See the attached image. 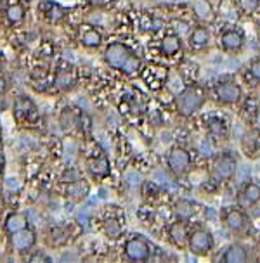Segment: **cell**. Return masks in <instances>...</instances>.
Here are the masks:
<instances>
[{
    "mask_svg": "<svg viewBox=\"0 0 260 263\" xmlns=\"http://www.w3.org/2000/svg\"><path fill=\"white\" fill-rule=\"evenodd\" d=\"M125 254L128 260L134 261H144L149 258V246L142 237H132L125 244Z\"/></svg>",
    "mask_w": 260,
    "mask_h": 263,
    "instance_id": "obj_6",
    "label": "cell"
},
{
    "mask_svg": "<svg viewBox=\"0 0 260 263\" xmlns=\"http://www.w3.org/2000/svg\"><path fill=\"white\" fill-rule=\"evenodd\" d=\"M243 199H245V203L250 206L257 204L260 201V185L253 184V182L246 184L245 189H243Z\"/></svg>",
    "mask_w": 260,
    "mask_h": 263,
    "instance_id": "obj_18",
    "label": "cell"
},
{
    "mask_svg": "<svg viewBox=\"0 0 260 263\" xmlns=\"http://www.w3.org/2000/svg\"><path fill=\"white\" fill-rule=\"evenodd\" d=\"M215 95L224 104H236L241 100L243 90L241 87L234 82H221L215 85Z\"/></svg>",
    "mask_w": 260,
    "mask_h": 263,
    "instance_id": "obj_4",
    "label": "cell"
},
{
    "mask_svg": "<svg viewBox=\"0 0 260 263\" xmlns=\"http://www.w3.org/2000/svg\"><path fill=\"white\" fill-rule=\"evenodd\" d=\"M250 75L255 82H260V59L253 61V63L250 64Z\"/></svg>",
    "mask_w": 260,
    "mask_h": 263,
    "instance_id": "obj_30",
    "label": "cell"
},
{
    "mask_svg": "<svg viewBox=\"0 0 260 263\" xmlns=\"http://www.w3.org/2000/svg\"><path fill=\"white\" fill-rule=\"evenodd\" d=\"M0 208H2V197H0Z\"/></svg>",
    "mask_w": 260,
    "mask_h": 263,
    "instance_id": "obj_38",
    "label": "cell"
},
{
    "mask_svg": "<svg viewBox=\"0 0 260 263\" xmlns=\"http://www.w3.org/2000/svg\"><path fill=\"white\" fill-rule=\"evenodd\" d=\"M203 102H205V94L198 87H186L177 95V108L181 115L184 116H191L196 111H200Z\"/></svg>",
    "mask_w": 260,
    "mask_h": 263,
    "instance_id": "obj_1",
    "label": "cell"
},
{
    "mask_svg": "<svg viewBox=\"0 0 260 263\" xmlns=\"http://www.w3.org/2000/svg\"><path fill=\"white\" fill-rule=\"evenodd\" d=\"M30 261H51V258H47L46 254L42 253H36L33 256H30Z\"/></svg>",
    "mask_w": 260,
    "mask_h": 263,
    "instance_id": "obj_34",
    "label": "cell"
},
{
    "mask_svg": "<svg viewBox=\"0 0 260 263\" xmlns=\"http://www.w3.org/2000/svg\"><path fill=\"white\" fill-rule=\"evenodd\" d=\"M224 224L231 232H241L246 227V217L239 209H227L224 215Z\"/></svg>",
    "mask_w": 260,
    "mask_h": 263,
    "instance_id": "obj_10",
    "label": "cell"
},
{
    "mask_svg": "<svg viewBox=\"0 0 260 263\" xmlns=\"http://www.w3.org/2000/svg\"><path fill=\"white\" fill-rule=\"evenodd\" d=\"M193 7H194V14L200 19H203V21H210L213 18L212 7H210V4L206 0H196Z\"/></svg>",
    "mask_w": 260,
    "mask_h": 263,
    "instance_id": "obj_21",
    "label": "cell"
},
{
    "mask_svg": "<svg viewBox=\"0 0 260 263\" xmlns=\"http://www.w3.org/2000/svg\"><path fill=\"white\" fill-rule=\"evenodd\" d=\"M49 16H51L52 19H61V16H63V11H61L59 7L56 6V7H52V9H51V12H49Z\"/></svg>",
    "mask_w": 260,
    "mask_h": 263,
    "instance_id": "obj_33",
    "label": "cell"
},
{
    "mask_svg": "<svg viewBox=\"0 0 260 263\" xmlns=\"http://www.w3.org/2000/svg\"><path fill=\"white\" fill-rule=\"evenodd\" d=\"M59 123H61V127H63L64 130H71V128L78 123V116H76V113L73 111L71 108H66L63 113H61Z\"/></svg>",
    "mask_w": 260,
    "mask_h": 263,
    "instance_id": "obj_23",
    "label": "cell"
},
{
    "mask_svg": "<svg viewBox=\"0 0 260 263\" xmlns=\"http://www.w3.org/2000/svg\"><path fill=\"white\" fill-rule=\"evenodd\" d=\"M80 123H82V130L91 132V120H89L87 115H82V116H80Z\"/></svg>",
    "mask_w": 260,
    "mask_h": 263,
    "instance_id": "obj_32",
    "label": "cell"
},
{
    "mask_svg": "<svg viewBox=\"0 0 260 263\" xmlns=\"http://www.w3.org/2000/svg\"><path fill=\"white\" fill-rule=\"evenodd\" d=\"M243 43H245V36L238 30H229L221 35V47L227 52L241 50Z\"/></svg>",
    "mask_w": 260,
    "mask_h": 263,
    "instance_id": "obj_9",
    "label": "cell"
},
{
    "mask_svg": "<svg viewBox=\"0 0 260 263\" xmlns=\"http://www.w3.org/2000/svg\"><path fill=\"white\" fill-rule=\"evenodd\" d=\"M2 68H4V64H2V61H0V73H2Z\"/></svg>",
    "mask_w": 260,
    "mask_h": 263,
    "instance_id": "obj_37",
    "label": "cell"
},
{
    "mask_svg": "<svg viewBox=\"0 0 260 263\" xmlns=\"http://www.w3.org/2000/svg\"><path fill=\"white\" fill-rule=\"evenodd\" d=\"M101 42H103V36L97 30H92V28H89V30H85L82 33V43L85 47L89 48H94V47H99Z\"/></svg>",
    "mask_w": 260,
    "mask_h": 263,
    "instance_id": "obj_20",
    "label": "cell"
},
{
    "mask_svg": "<svg viewBox=\"0 0 260 263\" xmlns=\"http://www.w3.org/2000/svg\"><path fill=\"white\" fill-rule=\"evenodd\" d=\"M210 43V31L206 28H196L194 31H191L189 35V45L193 48H203Z\"/></svg>",
    "mask_w": 260,
    "mask_h": 263,
    "instance_id": "obj_12",
    "label": "cell"
},
{
    "mask_svg": "<svg viewBox=\"0 0 260 263\" xmlns=\"http://www.w3.org/2000/svg\"><path fill=\"white\" fill-rule=\"evenodd\" d=\"M130 56L132 54H130V50L123 43H111V45L106 48V52H104V61H106L111 68L121 70V66L127 63Z\"/></svg>",
    "mask_w": 260,
    "mask_h": 263,
    "instance_id": "obj_5",
    "label": "cell"
},
{
    "mask_svg": "<svg viewBox=\"0 0 260 263\" xmlns=\"http://www.w3.org/2000/svg\"><path fill=\"white\" fill-rule=\"evenodd\" d=\"M208 130L212 135H226V123L221 118H212L208 121Z\"/></svg>",
    "mask_w": 260,
    "mask_h": 263,
    "instance_id": "obj_28",
    "label": "cell"
},
{
    "mask_svg": "<svg viewBox=\"0 0 260 263\" xmlns=\"http://www.w3.org/2000/svg\"><path fill=\"white\" fill-rule=\"evenodd\" d=\"M6 16H7V19H9L11 24L21 23L23 18H24V9H23V6H21V4H18V2L11 4V6L6 9Z\"/></svg>",
    "mask_w": 260,
    "mask_h": 263,
    "instance_id": "obj_22",
    "label": "cell"
},
{
    "mask_svg": "<svg viewBox=\"0 0 260 263\" xmlns=\"http://www.w3.org/2000/svg\"><path fill=\"white\" fill-rule=\"evenodd\" d=\"M35 232L30 229H23V230H18V232L12 234L11 237V244L16 251H26V249H31L35 246Z\"/></svg>",
    "mask_w": 260,
    "mask_h": 263,
    "instance_id": "obj_8",
    "label": "cell"
},
{
    "mask_svg": "<svg viewBox=\"0 0 260 263\" xmlns=\"http://www.w3.org/2000/svg\"><path fill=\"white\" fill-rule=\"evenodd\" d=\"M191 165V154L184 147H176L168 154V168L172 170L176 175H181Z\"/></svg>",
    "mask_w": 260,
    "mask_h": 263,
    "instance_id": "obj_7",
    "label": "cell"
},
{
    "mask_svg": "<svg viewBox=\"0 0 260 263\" xmlns=\"http://www.w3.org/2000/svg\"><path fill=\"white\" fill-rule=\"evenodd\" d=\"M170 237H172V241L176 242L177 246H184L186 242H188V229H186V225L182 224V222H176V224L170 225V230H168Z\"/></svg>",
    "mask_w": 260,
    "mask_h": 263,
    "instance_id": "obj_14",
    "label": "cell"
},
{
    "mask_svg": "<svg viewBox=\"0 0 260 263\" xmlns=\"http://www.w3.org/2000/svg\"><path fill=\"white\" fill-rule=\"evenodd\" d=\"M89 170H91V173L94 177H97V179H103V177H106L109 173L111 167H109V161L106 157L101 156V157H96V160L89 161Z\"/></svg>",
    "mask_w": 260,
    "mask_h": 263,
    "instance_id": "obj_13",
    "label": "cell"
},
{
    "mask_svg": "<svg viewBox=\"0 0 260 263\" xmlns=\"http://www.w3.org/2000/svg\"><path fill=\"white\" fill-rule=\"evenodd\" d=\"M6 90H7V80L4 76H0V95L6 94Z\"/></svg>",
    "mask_w": 260,
    "mask_h": 263,
    "instance_id": "obj_35",
    "label": "cell"
},
{
    "mask_svg": "<svg viewBox=\"0 0 260 263\" xmlns=\"http://www.w3.org/2000/svg\"><path fill=\"white\" fill-rule=\"evenodd\" d=\"M236 168H238V161L236 157L233 154H222L219 156L217 160H215L213 163V179L217 182H227L231 180L234 177V173H236Z\"/></svg>",
    "mask_w": 260,
    "mask_h": 263,
    "instance_id": "obj_3",
    "label": "cell"
},
{
    "mask_svg": "<svg viewBox=\"0 0 260 263\" xmlns=\"http://www.w3.org/2000/svg\"><path fill=\"white\" fill-rule=\"evenodd\" d=\"M89 194V185L83 184L82 180H73L68 185V196H71L73 199H83Z\"/></svg>",
    "mask_w": 260,
    "mask_h": 263,
    "instance_id": "obj_19",
    "label": "cell"
},
{
    "mask_svg": "<svg viewBox=\"0 0 260 263\" xmlns=\"http://www.w3.org/2000/svg\"><path fill=\"white\" fill-rule=\"evenodd\" d=\"M26 227H28V218L21 215V213H14V215H11L6 222V230L9 234H14L18 232V230H23Z\"/></svg>",
    "mask_w": 260,
    "mask_h": 263,
    "instance_id": "obj_17",
    "label": "cell"
},
{
    "mask_svg": "<svg viewBox=\"0 0 260 263\" xmlns=\"http://www.w3.org/2000/svg\"><path fill=\"white\" fill-rule=\"evenodd\" d=\"M2 170H4V161L0 160V175H2Z\"/></svg>",
    "mask_w": 260,
    "mask_h": 263,
    "instance_id": "obj_36",
    "label": "cell"
},
{
    "mask_svg": "<svg viewBox=\"0 0 260 263\" xmlns=\"http://www.w3.org/2000/svg\"><path fill=\"white\" fill-rule=\"evenodd\" d=\"M179 50H181V38L177 35H166L161 42V52L166 58H172Z\"/></svg>",
    "mask_w": 260,
    "mask_h": 263,
    "instance_id": "obj_16",
    "label": "cell"
},
{
    "mask_svg": "<svg viewBox=\"0 0 260 263\" xmlns=\"http://www.w3.org/2000/svg\"><path fill=\"white\" fill-rule=\"evenodd\" d=\"M139 70H141V61L139 58H136V56H130L127 63L121 66V71L127 73V75H134V73H137Z\"/></svg>",
    "mask_w": 260,
    "mask_h": 263,
    "instance_id": "obj_27",
    "label": "cell"
},
{
    "mask_svg": "<svg viewBox=\"0 0 260 263\" xmlns=\"http://www.w3.org/2000/svg\"><path fill=\"white\" fill-rule=\"evenodd\" d=\"M104 234H106L109 239H118L120 234H121V227H120L118 220H115V218H108V220L104 222Z\"/></svg>",
    "mask_w": 260,
    "mask_h": 263,
    "instance_id": "obj_25",
    "label": "cell"
},
{
    "mask_svg": "<svg viewBox=\"0 0 260 263\" xmlns=\"http://www.w3.org/2000/svg\"><path fill=\"white\" fill-rule=\"evenodd\" d=\"M260 0H239V7L245 14H253L258 9Z\"/></svg>",
    "mask_w": 260,
    "mask_h": 263,
    "instance_id": "obj_29",
    "label": "cell"
},
{
    "mask_svg": "<svg viewBox=\"0 0 260 263\" xmlns=\"http://www.w3.org/2000/svg\"><path fill=\"white\" fill-rule=\"evenodd\" d=\"M213 236L206 230H194L188 236V246L189 251L198 254V256H205L213 249Z\"/></svg>",
    "mask_w": 260,
    "mask_h": 263,
    "instance_id": "obj_2",
    "label": "cell"
},
{
    "mask_svg": "<svg viewBox=\"0 0 260 263\" xmlns=\"http://www.w3.org/2000/svg\"><path fill=\"white\" fill-rule=\"evenodd\" d=\"M63 229H52V232H51V236H52V242L54 244H61V242L64 241V236H63Z\"/></svg>",
    "mask_w": 260,
    "mask_h": 263,
    "instance_id": "obj_31",
    "label": "cell"
},
{
    "mask_svg": "<svg viewBox=\"0 0 260 263\" xmlns=\"http://www.w3.org/2000/svg\"><path fill=\"white\" fill-rule=\"evenodd\" d=\"M176 213L181 222L189 220V218L194 215V204L189 203V201H179L176 204Z\"/></svg>",
    "mask_w": 260,
    "mask_h": 263,
    "instance_id": "obj_24",
    "label": "cell"
},
{
    "mask_svg": "<svg viewBox=\"0 0 260 263\" xmlns=\"http://www.w3.org/2000/svg\"><path fill=\"white\" fill-rule=\"evenodd\" d=\"M33 111H35V106H33V102L28 99V97H19V99L16 100V104H14L16 118H19V120L28 118V116H30Z\"/></svg>",
    "mask_w": 260,
    "mask_h": 263,
    "instance_id": "obj_15",
    "label": "cell"
},
{
    "mask_svg": "<svg viewBox=\"0 0 260 263\" xmlns=\"http://www.w3.org/2000/svg\"><path fill=\"white\" fill-rule=\"evenodd\" d=\"M73 82H75V80H73V75L66 70H61L58 73V76H56V83H58V87L63 88V90H70L73 87Z\"/></svg>",
    "mask_w": 260,
    "mask_h": 263,
    "instance_id": "obj_26",
    "label": "cell"
},
{
    "mask_svg": "<svg viewBox=\"0 0 260 263\" xmlns=\"http://www.w3.org/2000/svg\"><path fill=\"white\" fill-rule=\"evenodd\" d=\"M224 263H245L248 261V251H246L245 246L241 244H231L229 248L226 249V253L222 254L221 258Z\"/></svg>",
    "mask_w": 260,
    "mask_h": 263,
    "instance_id": "obj_11",
    "label": "cell"
}]
</instances>
